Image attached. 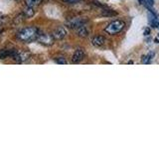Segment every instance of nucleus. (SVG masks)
<instances>
[{
    "instance_id": "nucleus-13",
    "label": "nucleus",
    "mask_w": 159,
    "mask_h": 149,
    "mask_svg": "<svg viewBox=\"0 0 159 149\" xmlns=\"http://www.w3.org/2000/svg\"><path fill=\"white\" fill-rule=\"evenodd\" d=\"M42 1H43V0H25L26 5H27V6H30V7L37 6V5H39Z\"/></svg>"
},
{
    "instance_id": "nucleus-20",
    "label": "nucleus",
    "mask_w": 159,
    "mask_h": 149,
    "mask_svg": "<svg viewBox=\"0 0 159 149\" xmlns=\"http://www.w3.org/2000/svg\"><path fill=\"white\" fill-rule=\"evenodd\" d=\"M149 34H150V29L147 27V28H145V30H144V35H149Z\"/></svg>"
},
{
    "instance_id": "nucleus-10",
    "label": "nucleus",
    "mask_w": 159,
    "mask_h": 149,
    "mask_svg": "<svg viewBox=\"0 0 159 149\" xmlns=\"http://www.w3.org/2000/svg\"><path fill=\"white\" fill-rule=\"evenodd\" d=\"M35 14V11H34V9L33 7H30V6H27V8H25L23 10V15L26 18H30V17H32L33 15Z\"/></svg>"
},
{
    "instance_id": "nucleus-6",
    "label": "nucleus",
    "mask_w": 159,
    "mask_h": 149,
    "mask_svg": "<svg viewBox=\"0 0 159 149\" xmlns=\"http://www.w3.org/2000/svg\"><path fill=\"white\" fill-rule=\"evenodd\" d=\"M67 36V30L65 27H58L57 29L54 30L53 37L55 40H62Z\"/></svg>"
},
{
    "instance_id": "nucleus-11",
    "label": "nucleus",
    "mask_w": 159,
    "mask_h": 149,
    "mask_svg": "<svg viewBox=\"0 0 159 149\" xmlns=\"http://www.w3.org/2000/svg\"><path fill=\"white\" fill-rule=\"evenodd\" d=\"M154 57V52H150L149 54H147L146 56H143L142 60H141V63L142 64H150L151 60Z\"/></svg>"
},
{
    "instance_id": "nucleus-12",
    "label": "nucleus",
    "mask_w": 159,
    "mask_h": 149,
    "mask_svg": "<svg viewBox=\"0 0 159 149\" xmlns=\"http://www.w3.org/2000/svg\"><path fill=\"white\" fill-rule=\"evenodd\" d=\"M10 56H11V50H6V49L0 50V59L1 60H4Z\"/></svg>"
},
{
    "instance_id": "nucleus-5",
    "label": "nucleus",
    "mask_w": 159,
    "mask_h": 149,
    "mask_svg": "<svg viewBox=\"0 0 159 149\" xmlns=\"http://www.w3.org/2000/svg\"><path fill=\"white\" fill-rule=\"evenodd\" d=\"M86 22H87V20L84 18H73L67 22V26H69L72 29H78L79 27H81L83 25L86 24Z\"/></svg>"
},
{
    "instance_id": "nucleus-8",
    "label": "nucleus",
    "mask_w": 159,
    "mask_h": 149,
    "mask_svg": "<svg viewBox=\"0 0 159 149\" xmlns=\"http://www.w3.org/2000/svg\"><path fill=\"white\" fill-rule=\"evenodd\" d=\"M104 42H106V38H104L103 36H101V35L93 37L92 40V43L94 47H101L104 44Z\"/></svg>"
},
{
    "instance_id": "nucleus-16",
    "label": "nucleus",
    "mask_w": 159,
    "mask_h": 149,
    "mask_svg": "<svg viewBox=\"0 0 159 149\" xmlns=\"http://www.w3.org/2000/svg\"><path fill=\"white\" fill-rule=\"evenodd\" d=\"M56 63H58L60 65H66L67 64V60L65 59L64 57H58L56 59Z\"/></svg>"
},
{
    "instance_id": "nucleus-18",
    "label": "nucleus",
    "mask_w": 159,
    "mask_h": 149,
    "mask_svg": "<svg viewBox=\"0 0 159 149\" xmlns=\"http://www.w3.org/2000/svg\"><path fill=\"white\" fill-rule=\"evenodd\" d=\"M109 11H111V10H106V11L102 13V15H106V16H108V15H116V12H111V13H109Z\"/></svg>"
},
{
    "instance_id": "nucleus-19",
    "label": "nucleus",
    "mask_w": 159,
    "mask_h": 149,
    "mask_svg": "<svg viewBox=\"0 0 159 149\" xmlns=\"http://www.w3.org/2000/svg\"><path fill=\"white\" fill-rule=\"evenodd\" d=\"M62 1L66 2V3H77L80 0H62Z\"/></svg>"
},
{
    "instance_id": "nucleus-7",
    "label": "nucleus",
    "mask_w": 159,
    "mask_h": 149,
    "mask_svg": "<svg viewBox=\"0 0 159 149\" xmlns=\"http://www.w3.org/2000/svg\"><path fill=\"white\" fill-rule=\"evenodd\" d=\"M84 52L83 49H77L75 51L74 55H73V58H72V63L74 64H77L80 63L84 59Z\"/></svg>"
},
{
    "instance_id": "nucleus-3",
    "label": "nucleus",
    "mask_w": 159,
    "mask_h": 149,
    "mask_svg": "<svg viewBox=\"0 0 159 149\" xmlns=\"http://www.w3.org/2000/svg\"><path fill=\"white\" fill-rule=\"evenodd\" d=\"M31 54L26 51H19V50H11V57L14 61L18 63H23L29 60Z\"/></svg>"
},
{
    "instance_id": "nucleus-17",
    "label": "nucleus",
    "mask_w": 159,
    "mask_h": 149,
    "mask_svg": "<svg viewBox=\"0 0 159 149\" xmlns=\"http://www.w3.org/2000/svg\"><path fill=\"white\" fill-rule=\"evenodd\" d=\"M150 25L153 28H159V21L158 20H154V21L150 22Z\"/></svg>"
},
{
    "instance_id": "nucleus-4",
    "label": "nucleus",
    "mask_w": 159,
    "mask_h": 149,
    "mask_svg": "<svg viewBox=\"0 0 159 149\" xmlns=\"http://www.w3.org/2000/svg\"><path fill=\"white\" fill-rule=\"evenodd\" d=\"M54 37L53 35L50 34H39V36L37 38V41L42 44L45 45V46H51V45L54 44Z\"/></svg>"
},
{
    "instance_id": "nucleus-2",
    "label": "nucleus",
    "mask_w": 159,
    "mask_h": 149,
    "mask_svg": "<svg viewBox=\"0 0 159 149\" xmlns=\"http://www.w3.org/2000/svg\"><path fill=\"white\" fill-rule=\"evenodd\" d=\"M124 27H125V23L123 21H121V20H114L107 26L106 32L109 35H114L121 32Z\"/></svg>"
},
{
    "instance_id": "nucleus-1",
    "label": "nucleus",
    "mask_w": 159,
    "mask_h": 149,
    "mask_svg": "<svg viewBox=\"0 0 159 149\" xmlns=\"http://www.w3.org/2000/svg\"><path fill=\"white\" fill-rule=\"evenodd\" d=\"M39 31L37 28L35 27H27L22 29L17 34V38L20 40V41L25 42V43H30L32 41H35L37 40L38 36H39Z\"/></svg>"
},
{
    "instance_id": "nucleus-9",
    "label": "nucleus",
    "mask_w": 159,
    "mask_h": 149,
    "mask_svg": "<svg viewBox=\"0 0 159 149\" xmlns=\"http://www.w3.org/2000/svg\"><path fill=\"white\" fill-rule=\"evenodd\" d=\"M77 33H78V36L82 37V38H84V37H87L88 35H89V30H88L87 26L83 25V26L79 27L77 29Z\"/></svg>"
},
{
    "instance_id": "nucleus-22",
    "label": "nucleus",
    "mask_w": 159,
    "mask_h": 149,
    "mask_svg": "<svg viewBox=\"0 0 159 149\" xmlns=\"http://www.w3.org/2000/svg\"><path fill=\"white\" fill-rule=\"evenodd\" d=\"M0 32H1V29H0Z\"/></svg>"
},
{
    "instance_id": "nucleus-14",
    "label": "nucleus",
    "mask_w": 159,
    "mask_h": 149,
    "mask_svg": "<svg viewBox=\"0 0 159 149\" xmlns=\"http://www.w3.org/2000/svg\"><path fill=\"white\" fill-rule=\"evenodd\" d=\"M148 20H149V23L154 21V20H157V17H156V15L152 13L151 10H149V12H148Z\"/></svg>"
},
{
    "instance_id": "nucleus-15",
    "label": "nucleus",
    "mask_w": 159,
    "mask_h": 149,
    "mask_svg": "<svg viewBox=\"0 0 159 149\" xmlns=\"http://www.w3.org/2000/svg\"><path fill=\"white\" fill-rule=\"evenodd\" d=\"M143 4L145 5L148 9H150V7L153 6V4H154V0H143Z\"/></svg>"
},
{
    "instance_id": "nucleus-21",
    "label": "nucleus",
    "mask_w": 159,
    "mask_h": 149,
    "mask_svg": "<svg viewBox=\"0 0 159 149\" xmlns=\"http://www.w3.org/2000/svg\"><path fill=\"white\" fill-rule=\"evenodd\" d=\"M139 1V3H141V4H143V0H138Z\"/></svg>"
}]
</instances>
